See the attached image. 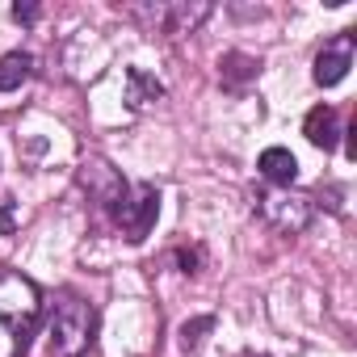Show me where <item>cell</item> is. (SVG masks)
<instances>
[{
	"label": "cell",
	"mask_w": 357,
	"mask_h": 357,
	"mask_svg": "<svg viewBox=\"0 0 357 357\" xmlns=\"http://www.w3.org/2000/svg\"><path fill=\"white\" fill-rule=\"evenodd\" d=\"M126 13L151 34H190L202 17H211V5H130Z\"/></svg>",
	"instance_id": "cell-5"
},
{
	"label": "cell",
	"mask_w": 357,
	"mask_h": 357,
	"mask_svg": "<svg viewBox=\"0 0 357 357\" xmlns=\"http://www.w3.org/2000/svg\"><path fill=\"white\" fill-rule=\"evenodd\" d=\"M219 68H223V84L227 89H240L244 80H257V72H261V63L248 59V55H227Z\"/></svg>",
	"instance_id": "cell-11"
},
{
	"label": "cell",
	"mask_w": 357,
	"mask_h": 357,
	"mask_svg": "<svg viewBox=\"0 0 357 357\" xmlns=\"http://www.w3.org/2000/svg\"><path fill=\"white\" fill-rule=\"evenodd\" d=\"M43 324V294L22 273H0V357H22Z\"/></svg>",
	"instance_id": "cell-1"
},
{
	"label": "cell",
	"mask_w": 357,
	"mask_h": 357,
	"mask_svg": "<svg viewBox=\"0 0 357 357\" xmlns=\"http://www.w3.org/2000/svg\"><path fill=\"white\" fill-rule=\"evenodd\" d=\"M240 357H265V353H240Z\"/></svg>",
	"instance_id": "cell-16"
},
{
	"label": "cell",
	"mask_w": 357,
	"mask_h": 357,
	"mask_svg": "<svg viewBox=\"0 0 357 357\" xmlns=\"http://www.w3.org/2000/svg\"><path fill=\"white\" fill-rule=\"evenodd\" d=\"M13 17H17V22H34L38 9H34V5H13Z\"/></svg>",
	"instance_id": "cell-15"
},
{
	"label": "cell",
	"mask_w": 357,
	"mask_h": 357,
	"mask_svg": "<svg viewBox=\"0 0 357 357\" xmlns=\"http://www.w3.org/2000/svg\"><path fill=\"white\" fill-rule=\"evenodd\" d=\"M303 135H307V143H311V147L332 151V147H336V139H340V114H336L332 105H315V109L307 114V122H303Z\"/></svg>",
	"instance_id": "cell-8"
},
{
	"label": "cell",
	"mask_w": 357,
	"mask_h": 357,
	"mask_svg": "<svg viewBox=\"0 0 357 357\" xmlns=\"http://www.w3.org/2000/svg\"><path fill=\"white\" fill-rule=\"evenodd\" d=\"M155 215H160V194H155V185H130L126 190V198L118 202V211H114V223L122 227V236L126 240H147V231L155 227Z\"/></svg>",
	"instance_id": "cell-4"
},
{
	"label": "cell",
	"mask_w": 357,
	"mask_h": 357,
	"mask_svg": "<svg viewBox=\"0 0 357 357\" xmlns=\"http://www.w3.org/2000/svg\"><path fill=\"white\" fill-rule=\"evenodd\" d=\"M97 332V311L89 298H80L76 290H63L55 298V315H51V344L59 357H84Z\"/></svg>",
	"instance_id": "cell-2"
},
{
	"label": "cell",
	"mask_w": 357,
	"mask_h": 357,
	"mask_svg": "<svg viewBox=\"0 0 357 357\" xmlns=\"http://www.w3.org/2000/svg\"><path fill=\"white\" fill-rule=\"evenodd\" d=\"M349 68H353V34H336L315 55V84L332 89V84H340L349 76Z\"/></svg>",
	"instance_id": "cell-6"
},
{
	"label": "cell",
	"mask_w": 357,
	"mask_h": 357,
	"mask_svg": "<svg viewBox=\"0 0 357 357\" xmlns=\"http://www.w3.org/2000/svg\"><path fill=\"white\" fill-rule=\"evenodd\" d=\"M257 168H261V176H265L273 190H290L294 176H298V160L286 147H265L261 160H257Z\"/></svg>",
	"instance_id": "cell-9"
},
{
	"label": "cell",
	"mask_w": 357,
	"mask_h": 357,
	"mask_svg": "<svg viewBox=\"0 0 357 357\" xmlns=\"http://www.w3.org/2000/svg\"><path fill=\"white\" fill-rule=\"evenodd\" d=\"M0 236H13V202H0Z\"/></svg>",
	"instance_id": "cell-14"
},
{
	"label": "cell",
	"mask_w": 357,
	"mask_h": 357,
	"mask_svg": "<svg viewBox=\"0 0 357 357\" xmlns=\"http://www.w3.org/2000/svg\"><path fill=\"white\" fill-rule=\"evenodd\" d=\"M130 93H126V101L139 109V105H147V101H155V97H164V84L160 80H151V76H143L139 68H130Z\"/></svg>",
	"instance_id": "cell-12"
},
{
	"label": "cell",
	"mask_w": 357,
	"mask_h": 357,
	"mask_svg": "<svg viewBox=\"0 0 357 357\" xmlns=\"http://www.w3.org/2000/svg\"><path fill=\"white\" fill-rule=\"evenodd\" d=\"M34 72V59L26 51H9V55H0V93H13L30 80Z\"/></svg>",
	"instance_id": "cell-10"
},
{
	"label": "cell",
	"mask_w": 357,
	"mask_h": 357,
	"mask_svg": "<svg viewBox=\"0 0 357 357\" xmlns=\"http://www.w3.org/2000/svg\"><path fill=\"white\" fill-rule=\"evenodd\" d=\"M252 211L261 215L265 227H273L278 236H298L307 223H311V194H298V190H257L252 194Z\"/></svg>",
	"instance_id": "cell-3"
},
{
	"label": "cell",
	"mask_w": 357,
	"mask_h": 357,
	"mask_svg": "<svg viewBox=\"0 0 357 357\" xmlns=\"http://www.w3.org/2000/svg\"><path fill=\"white\" fill-rule=\"evenodd\" d=\"M211 328H215V319H211V315H198V319L181 324V336H176V344H181V353H198Z\"/></svg>",
	"instance_id": "cell-13"
},
{
	"label": "cell",
	"mask_w": 357,
	"mask_h": 357,
	"mask_svg": "<svg viewBox=\"0 0 357 357\" xmlns=\"http://www.w3.org/2000/svg\"><path fill=\"white\" fill-rule=\"evenodd\" d=\"M80 176H84L89 194H93V198H97V202H101V206H105L109 215L118 211V202H122V198H126V190H130V185L122 181V176H118V172H114L109 164H101V160H89Z\"/></svg>",
	"instance_id": "cell-7"
}]
</instances>
